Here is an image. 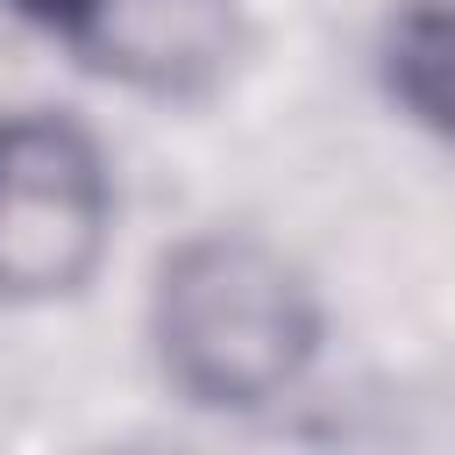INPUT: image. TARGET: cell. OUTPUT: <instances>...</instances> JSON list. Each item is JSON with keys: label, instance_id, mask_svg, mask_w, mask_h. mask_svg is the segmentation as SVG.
Listing matches in <instances>:
<instances>
[{"label": "cell", "instance_id": "obj_1", "mask_svg": "<svg viewBox=\"0 0 455 455\" xmlns=\"http://www.w3.org/2000/svg\"><path fill=\"white\" fill-rule=\"evenodd\" d=\"M142 341L164 391L192 412H263L313 377L327 306L313 270L277 242L249 228H192L149 270Z\"/></svg>", "mask_w": 455, "mask_h": 455}, {"label": "cell", "instance_id": "obj_2", "mask_svg": "<svg viewBox=\"0 0 455 455\" xmlns=\"http://www.w3.org/2000/svg\"><path fill=\"white\" fill-rule=\"evenodd\" d=\"M121 220L100 135L57 107H0V306L78 299Z\"/></svg>", "mask_w": 455, "mask_h": 455}, {"label": "cell", "instance_id": "obj_3", "mask_svg": "<svg viewBox=\"0 0 455 455\" xmlns=\"http://www.w3.org/2000/svg\"><path fill=\"white\" fill-rule=\"evenodd\" d=\"M377 92L398 121L455 142V0H398L377 28Z\"/></svg>", "mask_w": 455, "mask_h": 455}]
</instances>
